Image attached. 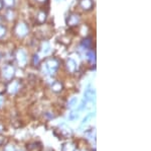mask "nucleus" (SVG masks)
Masks as SVG:
<instances>
[{"instance_id":"nucleus-28","label":"nucleus","mask_w":151,"mask_h":151,"mask_svg":"<svg viewBox=\"0 0 151 151\" xmlns=\"http://www.w3.org/2000/svg\"><path fill=\"white\" fill-rule=\"evenodd\" d=\"M58 1H60V0H58Z\"/></svg>"},{"instance_id":"nucleus-13","label":"nucleus","mask_w":151,"mask_h":151,"mask_svg":"<svg viewBox=\"0 0 151 151\" xmlns=\"http://www.w3.org/2000/svg\"><path fill=\"white\" fill-rule=\"evenodd\" d=\"M27 149L28 151H41V145L40 143H32V144L27 145Z\"/></svg>"},{"instance_id":"nucleus-16","label":"nucleus","mask_w":151,"mask_h":151,"mask_svg":"<svg viewBox=\"0 0 151 151\" xmlns=\"http://www.w3.org/2000/svg\"><path fill=\"white\" fill-rule=\"evenodd\" d=\"M82 46L84 47L85 49H90L92 46V40L90 38H87V39H84L82 42Z\"/></svg>"},{"instance_id":"nucleus-11","label":"nucleus","mask_w":151,"mask_h":151,"mask_svg":"<svg viewBox=\"0 0 151 151\" xmlns=\"http://www.w3.org/2000/svg\"><path fill=\"white\" fill-rule=\"evenodd\" d=\"M76 150H77V146L73 142L65 143L62 148V151H76Z\"/></svg>"},{"instance_id":"nucleus-3","label":"nucleus","mask_w":151,"mask_h":151,"mask_svg":"<svg viewBox=\"0 0 151 151\" xmlns=\"http://www.w3.org/2000/svg\"><path fill=\"white\" fill-rule=\"evenodd\" d=\"M28 26L27 24L25 23H22V21H20V23H18L16 24L15 26V34L16 36H18V38H24L26 35L28 34Z\"/></svg>"},{"instance_id":"nucleus-14","label":"nucleus","mask_w":151,"mask_h":151,"mask_svg":"<svg viewBox=\"0 0 151 151\" xmlns=\"http://www.w3.org/2000/svg\"><path fill=\"white\" fill-rule=\"evenodd\" d=\"M87 58L88 60H89V62L91 63V64H95V62H96V55H95V53L93 51H90L89 53L87 54Z\"/></svg>"},{"instance_id":"nucleus-6","label":"nucleus","mask_w":151,"mask_h":151,"mask_svg":"<svg viewBox=\"0 0 151 151\" xmlns=\"http://www.w3.org/2000/svg\"><path fill=\"white\" fill-rule=\"evenodd\" d=\"M21 88V83L19 80H12V81L6 86V91L10 94H15Z\"/></svg>"},{"instance_id":"nucleus-8","label":"nucleus","mask_w":151,"mask_h":151,"mask_svg":"<svg viewBox=\"0 0 151 151\" xmlns=\"http://www.w3.org/2000/svg\"><path fill=\"white\" fill-rule=\"evenodd\" d=\"M80 6H81L82 9L84 10H91L94 6V3L92 0H80Z\"/></svg>"},{"instance_id":"nucleus-2","label":"nucleus","mask_w":151,"mask_h":151,"mask_svg":"<svg viewBox=\"0 0 151 151\" xmlns=\"http://www.w3.org/2000/svg\"><path fill=\"white\" fill-rule=\"evenodd\" d=\"M15 59L19 67H22V68L25 67L26 63H27V55H26V52L22 50V49H18L15 54Z\"/></svg>"},{"instance_id":"nucleus-10","label":"nucleus","mask_w":151,"mask_h":151,"mask_svg":"<svg viewBox=\"0 0 151 151\" xmlns=\"http://www.w3.org/2000/svg\"><path fill=\"white\" fill-rule=\"evenodd\" d=\"M40 49H41V53H42L45 56L50 55V52H52V47H50V45L48 42H42Z\"/></svg>"},{"instance_id":"nucleus-17","label":"nucleus","mask_w":151,"mask_h":151,"mask_svg":"<svg viewBox=\"0 0 151 151\" xmlns=\"http://www.w3.org/2000/svg\"><path fill=\"white\" fill-rule=\"evenodd\" d=\"M6 33H7L6 28L4 26H2V24H0V40H2L6 36Z\"/></svg>"},{"instance_id":"nucleus-5","label":"nucleus","mask_w":151,"mask_h":151,"mask_svg":"<svg viewBox=\"0 0 151 151\" xmlns=\"http://www.w3.org/2000/svg\"><path fill=\"white\" fill-rule=\"evenodd\" d=\"M80 21H81V18H80L79 14L75 13V12H73V13H70L69 16H68V18H67V24L69 26H70V28L79 26Z\"/></svg>"},{"instance_id":"nucleus-18","label":"nucleus","mask_w":151,"mask_h":151,"mask_svg":"<svg viewBox=\"0 0 151 151\" xmlns=\"http://www.w3.org/2000/svg\"><path fill=\"white\" fill-rule=\"evenodd\" d=\"M6 86L7 85L4 82H0V94H2L3 92L6 91Z\"/></svg>"},{"instance_id":"nucleus-24","label":"nucleus","mask_w":151,"mask_h":151,"mask_svg":"<svg viewBox=\"0 0 151 151\" xmlns=\"http://www.w3.org/2000/svg\"><path fill=\"white\" fill-rule=\"evenodd\" d=\"M2 104H3V97L0 96V108L2 107Z\"/></svg>"},{"instance_id":"nucleus-4","label":"nucleus","mask_w":151,"mask_h":151,"mask_svg":"<svg viewBox=\"0 0 151 151\" xmlns=\"http://www.w3.org/2000/svg\"><path fill=\"white\" fill-rule=\"evenodd\" d=\"M14 73H15V69L10 64L5 65L2 68V75H3V77L6 80H11L12 77L14 76Z\"/></svg>"},{"instance_id":"nucleus-21","label":"nucleus","mask_w":151,"mask_h":151,"mask_svg":"<svg viewBox=\"0 0 151 151\" xmlns=\"http://www.w3.org/2000/svg\"><path fill=\"white\" fill-rule=\"evenodd\" d=\"M33 61H35V65L36 66V64H38L40 63V58H38V56L37 55H35V58H33Z\"/></svg>"},{"instance_id":"nucleus-23","label":"nucleus","mask_w":151,"mask_h":151,"mask_svg":"<svg viewBox=\"0 0 151 151\" xmlns=\"http://www.w3.org/2000/svg\"><path fill=\"white\" fill-rule=\"evenodd\" d=\"M4 143H5V137H3V136L0 135V146L3 145Z\"/></svg>"},{"instance_id":"nucleus-9","label":"nucleus","mask_w":151,"mask_h":151,"mask_svg":"<svg viewBox=\"0 0 151 151\" xmlns=\"http://www.w3.org/2000/svg\"><path fill=\"white\" fill-rule=\"evenodd\" d=\"M50 88H52V90L53 92H55V93H58V92H60L64 89V85L60 81H58V80H55V81H53L52 85H50Z\"/></svg>"},{"instance_id":"nucleus-20","label":"nucleus","mask_w":151,"mask_h":151,"mask_svg":"<svg viewBox=\"0 0 151 151\" xmlns=\"http://www.w3.org/2000/svg\"><path fill=\"white\" fill-rule=\"evenodd\" d=\"M4 151H15V149H14V147L12 145H7L4 148Z\"/></svg>"},{"instance_id":"nucleus-26","label":"nucleus","mask_w":151,"mask_h":151,"mask_svg":"<svg viewBox=\"0 0 151 151\" xmlns=\"http://www.w3.org/2000/svg\"><path fill=\"white\" fill-rule=\"evenodd\" d=\"M37 2H40V3H45V2H47V0H36Z\"/></svg>"},{"instance_id":"nucleus-12","label":"nucleus","mask_w":151,"mask_h":151,"mask_svg":"<svg viewBox=\"0 0 151 151\" xmlns=\"http://www.w3.org/2000/svg\"><path fill=\"white\" fill-rule=\"evenodd\" d=\"M45 20H47V12L40 11L36 15V21L38 23H45Z\"/></svg>"},{"instance_id":"nucleus-22","label":"nucleus","mask_w":151,"mask_h":151,"mask_svg":"<svg viewBox=\"0 0 151 151\" xmlns=\"http://www.w3.org/2000/svg\"><path fill=\"white\" fill-rule=\"evenodd\" d=\"M7 18L13 19V12H12V10H9V13H7Z\"/></svg>"},{"instance_id":"nucleus-25","label":"nucleus","mask_w":151,"mask_h":151,"mask_svg":"<svg viewBox=\"0 0 151 151\" xmlns=\"http://www.w3.org/2000/svg\"><path fill=\"white\" fill-rule=\"evenodd\" d=\"M4 131V126L3 125H1V124H0V133L1 132H3Z\"/></svg>"},{"instance_id":"nucleus-19","label":"nucleus","mask_w":151,"mask_h":151,"mask_svg":"<svg viewBox=\"0 0 151 151\" xmlns=\"http://www.w3.org/2000/svg\"><path fill=\"white\" fill-rule=\"evenodd\" d=\"M69 104H70V108H73V107H75L76 104H77V98L76 97H74V98H72L70 99V101L69 103Z\"/></svg>"},{"instance_id":"nucleus-15","label":"nucleus","mask_w":151,"mask_h":151,"mask_svg":"<svg viewBox=\"0 0 151 151\" xmlns=\"http://www.w3.org/2000/svg\"><path fill=\"white\" fill-rule=\"evenodd\" d=\"M1 1H2V4H4L6 7H8V8H12V7L15 5L16 0H1Z\"/></svg>"},{"instance_id":"nucleus-7","label":"nucleus","mask_w":151,"mask_h":151,"mask_svg":"<svg viewBox=\"0 0 151 151\" xmlns=\"http://www.w3.org/2000/svg\"><path fill=\"white\" fill-rule=\"evenodd\" d=\"M65 67H67V70L69 71L70 73H76V71L78 70V64L77 62L72 59V58H69L65 62Z\"/></svg>"},{"instance_id":"nucleus-27","label":"nucleus","mask_w":151,"mask_h":151,"mask_svg":"<svg viewBox=\"0 0 151 151\" xmlns=\"http://www.w3.org/2000/svg\"><path fill=\"white\" fill-rule=\"evenodd\" d=\"M1 9H2V1L0 0V10H1Z\"/></svg>"},{"instance_id":"nucleus-1","label":"nucleus","mask_w":151,"mask_h":151,"mask_svg":"<svg viewBox=\"0 0 151 151\" xmlns=\"http://www.w3.org/2000/svg\"><path fill=\"white\" fill-rule=\"evenodd\" d=\"M60 66V62L57 58H48L45 60V64H43V71L47 74H55L57 72V70L58 69Z\"/></svg>"}]
</instances>
